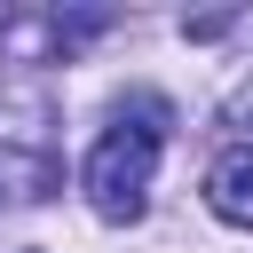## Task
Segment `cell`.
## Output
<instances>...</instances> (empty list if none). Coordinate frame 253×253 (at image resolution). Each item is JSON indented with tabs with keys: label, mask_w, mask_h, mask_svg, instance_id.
<instances>
[{
	"label": "cell",
	"mask_w": 253,
	"mask_h": 253,
	"mask_svg": "<svg viewBox=\"0 0 253 253\" xmlns=\"http://www.w3.org/2000/svg\"><path fill=\"white\" fill-rule=\"evenodd\" d=\"M158 142H166V103L134 95V111H119L103 126V142L87 150V206L103 221H142L150 206V174H158Z\"/></svg>",
	"instance_id": "obj_1"
},
{
	"label": "cell",
	"mask_w": 253,
	"mask_h": 253,
	"mask_svg": "<svg viewBox=\"0 0 253 253\" xmlns=\"http://www.w3.org/2000/svg\"><path fill=\"white\" fill-rule=\"evenodd\" d=\"M55 182H63L55 95L47 87H8L0 95V206H40Z\"/></svg>",
	"instance_id": "obj_2"
},
{
	"label": "cell",
	"mask_w": 253,
	"mask_h": 253,
	"mask_svg": "<svg viewBox=\"0 0 253 253\" xmlns=\"http://www.w3.org/2000/svg\"><path fill=\"white\" fill-rule=\"evenodd\" d=\"M206 206L237 229H253V142H229L213 166H206Z\"/></svg>",
	"instance_id": "obj_3"
}]
</instances>
